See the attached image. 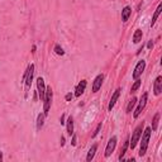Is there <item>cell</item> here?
Here are the masks:
<instances>
[{"mask_svg":"<svg viewBox=\"0 0 162 162\" xmlns=\"http://www.w3.org/2000/svg\"><path fill=\"white\" fill-rule=\"evenodd\" d=\"M103 80H104V75H98L94 80V84H93V93H98L99 89L101 87V84H103Z\"/></svg>","mask_w":162,"mask_h":162,"instance_id":"cell-9","label":"cell"},{"mask_svg":"<svg viewBox=\"0 0 162 162\" xmlns=\"http://www.w3.org/2000/svg\"><path fill=\"white\" fill-rule=\"evenodd\" d=\"M161 12H162V4H160L157 7V9H156V12H155V14H153V18H152V23H151V25H153L156 23V20H157V18H158V15L161 14Z\"/></svg>","mask_w":162,"mask_h":162,"instance_id":"cell-18","label":"cell"},{"mask_svg":"<svg viewBox=\"0 0 162 162\" xmlns=\"http://www.w3.org/2000/svg\"><path fill=\"white\" fill-rule=\"evenodd\" d=\"M144 67H146V61H143V60H142V61H139L138 63H137V66H136L134 71H133V79H134V80L139 79V76L143 73Z\"/></svg>","mask_w":162,"mask_h":162,"instance_id":"cell-7","label":"cell"},{"mask_svg":"<svg viewBox=\"0 0 162 162\" xmlns=\"http://www.w3.org/2000/svg\"><path fill=\"white\" fill-rule=\"evenodd\" d=\"M128 146H129V139H126V142H124V144H123V148H122L120 156H119V161L123 160V157H124V155H126V151L128 148Z\"/></svg>","mask_w":162,"mask_h":162,"instance_id":"cell-20","label":"cell"},{"mask_svg":"<svg viewBox=\"0 0 162 162\" xmlns=\"http://www.w3.org/2000/svg\"><path fill=\"white\" fill-rule=\"evenodd\" d=\"M136 103H137V98H132V100L128 103V106H127V113H130L133 110V108H134Z\"/></svg>","mask_w":162,"mask_h":162,"instance_id":"cell-21","label":"cell"},{"mask_svg":"<svg viewBox=\"0 0 162 162\" xmlns=\"http://www.w3.org/2000/svg\"><path fill=\"white\" fill-rule=\"evenodd\" d=\"M25 79H24V82H25V87L27 89H29L30 87V84H32V80H33V73H34V65L30 63L29 66H28L27 71H25Z\"/></svg>","mask_w":162,"mask_h":162,"instance_id":"cell-4","label":"cell"},{"mask_svg":"<svg viewBox=\"0 0 162 162\" xmlns=\"http://www.w3.org/2000/svg\"><path fill=\"white\" fill-rule=\"evenodd\" d=\"M153 91H155V95H160L162 93V77L158 76L155 80V85H153Z\"/></svg>","mask_w":162,"mask_h":162,"instance_id":"cell-11","label":"cell"},{"mask_svg":"<svg viewBox=\"0 0 162 162\" xmlns=\"http://www.w3.org/2000/svg\"><path fill=\"white\" fill-rule=\"evenodd\" d=\"M120 91H122L120 89H116L115 91H114V94H113L112 99H110V101H109V105H108V109H109V110H112L113 108H114V105H115V103H116V100H118L119 95H120Z\"/></svg>","mask_w":162,"mask_h":162,"instance_id":"cell-12","label":"cell"},{"mask_svg":"<svg viewBox=\"0 0 162 162\" xmlns=\"http://www.w3.org/2000/svg\"><path fill=\"white\" fill-rule=\"evenodd\" d=\"M52 96H53V93H52V89L51 86H47L46 87V95H44V106H43V113L44 115L48 114V110L51 108V104H52Z\"/></svg>","mask_w":162,"mask_h":162,"instance_id":"cell-3","label":"cell"},{"mask_svg":"<svg viewBox=\"0 0 162 162\" xmlns=\"http://www.w3.org/2000/svg\"><path fill=\"white\" fill-rule=\"evenodd\" d=\"M86 80H81L80 82H79V85L76 86V90H75V96H81L82 94H84L85 91V89H86Z\"/></svg>","mask_w":162,"mask_h":162,"instance_id":"cell-10","label":"cell"},{"mask_svg":"<svg viewBox=\"0 0 162 162\" xmlns=\"http://www.w3.org/2000/svg\"><path fill=\"white\" fill-rule=\"evenodd\" d=\"M60 122H61V124H65V123H66V122H65V115H62V116H61Z\"/></svg>","mask_w":162,"mask_h":162,"instance_id":"cell-28","label":"cell"},{"mask_svg":"<svg viewBox=\"0 0 162 162\" xmlns=\"http://www.w3.org/2000/svg\"><path fill=\"white\" fill-rule=\"evenodd\" d=\"M3 161V152H0V162Z\"/></svg>","mask_w":162,"mask_h":162,"instance_id":"cell-30","label":"cell"},{"mask_svg":"<svg viewBox=\"0 0 162 162\" xmlns=\"http://www.w3.org/2000/svg\"><path fill=\"white\" fill-rule=\"evenodd\" d=\"M66 126H67V133H69V136L73 134V119L72 116H69L67 118V122H66Z\"/></svg>","mask_w":162,"mask_h":162,"instance_id":"cell-16","label":"cell"},{"mask_svg":"<svg viewBox=\"0 0 162 162\" xmlns=\"http://www.w3.org/2000/svg\"><path fill=\"white\" fill-rule=\"evenodd\" d=\"M71 99H72V94L69 93V94H67V95H66V100H67V101H70Z\"/></svg>","mask_w":162,"mask_h":162,"instance_id":"cell-26","label":"cell"},{"mask_svg":"<svg viewBox=\"0 0 162 162\" xmlns=\"http://www.w3.org/2000/svg\"><path fill=\"white\" fill-rule=\"evenodd\" d=\"M44 113H41V114H38V118H37V129H41L42 127H43V123H44Z\"/></svg>","mask_w":162,"mask_h":162,"instance_id":"cell-17","label":"cell"},{"mask_svg":"<svg viewBox=\"0 0 162 162\" xmlns=\"http://www.w3.org/2000/svg\"><path fill=\"white\" fill-rule=\"evenodd\" d=\"M160 113H157V114L155 115V118H153V120H152V128L151 129L152 130H157V127H158V120H160Z\"/></svg>","mask_w":162,"mask_h":162,"instance_id":"cell-19","label":"cell"},{"mask_svg":"<svg viewBox=\"0 0 162 162\" xmlns=\"http://www.w3.org/2000/svg\"><path fill=\"white\" fill-rule=\"evenodd\" d=\"M115 146H116V137H112L108 142L106 148H105V157H109L112 155L113 151L115 149Z\"/></svg>","mask_w":162,"mask_h":162,"instance_id":"cell-8","label":"cell"},{"mask_svg":"<svg viewBox=\"0 0 162 162\" xmlns=\"http://www.w3.org/2000/svg\"><path fill=\"white\" fill-rule=\"evenodd\" d=\"M142 130H143V122H142V123L134 129L133 136H132V139L129 141V146H130V148H132V149L136 148L137 143L139 142V138H141V136H142Z\"/></svg>","mask_w":162,"mask_h":162,"instance_id":"cell-2","label":"cell"},{"mask_svg":"<svg viewBox=\"0 0 162 162\" xmlns=\"http://www.w3.org/2000/svg\"><path fill=\"white\" fill-rule=\"evenodd\" d=\"M142 37H143V32L141 29H137L133 34V43H139L142 41Z\"/></svg>","mask_w":162,"mask_h":162,"instance_id":"cell-15","label":"cell"},{"mask_svg":"<svg viewBox=\"0 0 162 162\" xmlns=\"http://www.w3.org/2000/svg\"><path fill=\"white\" fill-rule=\"evenodd\" d=\"M100 129H101V123H99V124H98V127H96V129H95V132H94L93 134H91V137H93V138H94V137H96V136H98V133L100 132Z\"/></svg>","mask_w":162,"mask_h":162,"instance_id":"cell-24","label":"cell"},{"mask_svg":"<svg viewBox=\"0 0 162 162\" xmlns=\"http://www.w3.org/2000/svg\"><path fill=\"white\" fill-rule=\"evenodd\" d=\"M152 47H153V42H152V41H149V42H148V44H147V48H148V50H151Z\"/></svg>","mask_w":162,"mask_h":162,"instance_id":"cell-27","label":"cell"},{"mask_svg":"<svg viewBox=\"0 0 162 162\" xmlns=\"http://www.w3.org/2000/svg\"><path fill=\"white\" fill-rule=\"evenodd\" d=\"M130 14H132V9L129 7H126L123 10H122V20L123 22H127L129 19Z\"/></svg>","mask_w":162,"mask_h":162,"instance_id":"cell-13","label":"cell"},{"mask_svg":"<svg viewBox=\"0 0 162 162\" xmlns=\"http://www.w3.org/2000/svg\"><path fill=\"white\" fill-rule=\"evenodd\" d=\"M139 86H141V80H139V79H137V80H136V82L133 84V86H132V89H130V91H132V93H136V91H137V90L139 89Z\"/></svg>","mask_w":162,"mask_h":162,"instance_id":"cell-22","label":"cell"},{"mask_svg":"<svg viewBox=\"0 0 162 162\" xmlns=\"http://www.w3.org/2000/svg\"><path fill=\"white\" fill-rule=\"evenodd\" d=\"M61 146H65V138L61 137Z\"/></svg>","mask_w":162,"mask_h":162,"instance_id":"cell-29","label":"cell"},{"mask_svg":"<svg viewBox=\"0 0 162 162\" xmlns=\"http://www.w3.org/2000/svg\"><path fill=\"white\" fill-rule=\"evenodd\" d=\"M37 91H38L39 99L43 101L44 100V95H46V86H44V80L42 77L37 79Z\"/></svg>","mask_w":162,"mask_h":162,"instance_id":"cell-6","label":"cell"},{"mask_svg":"<svg viewBox=\"0 0 162 162\" xmlns=\"http://www.w3.org/2000/svg\"><path fill=\"white\" fill-rule=\"evenodd\" d=\"M151 133H152V129L149 127H147L144 129L143 134H142V142H141V148H139V153L138 155L141 156H144L147 152V148H148V142H149V138H151Z\"/></svg>","mask_w":162,"mask_h":162,"instance_id":"cell-1","label":"cell"},{"mask_svg":"<svg viewBox=\"0 0 162 162\" xmlns=\"http://www.w3.org/2000/svg\"><path fill=\"white\" fill-rule=\"evenodd\" d=\"M96 149H98V144H93V146H91V148L89 149V153H87V156H86V161H87V162L93 161L94 156H95Z\"/></svg>","mask_w":162,"mask_h":162,"instance_id":"cell-14","label":"cell"},{"mask_svg":"<svg viewBox=\"0 0 162 162\" xmlns=\"http://www.w3.org/2000/svg\"><path fill=\"white\" fill-rule=\"evenodd\" d=\"M55 52L57 53L58 56H63L65 55V51L62 50V47L60 46V44H56V46H55Z\"/></svg>","mask_w":162,"mask_h":162,"instance_id":"cell-23","label":"cell"},{"mask_svg":"<svg viewBox=\"0 0 162 162\" xmlns=\"http://www.w3.org/2000/svg\"><path fill=\"white\" fill-rule=\"evenodd\" d=\"M76 141H77V137L73 134L72 136V142H71V143H72V146H76Z\"/></svg>","mask_w":162,"mask_h":162,"instance_id":"cell-25","label":"cell"},{"mask_svg":"<svg viewBox=\"0 0 162 162\" xmlns=\"http://www.w3.org/2000/svg\"><path fill=\"white\" fill-rule=\"evenodd\" d=\"M147 99H148V94H147V93H144L143 95H142L141 100H139L138 108H137V109H136L134 114H133V116H134V118H138L139 114H141V113H142V110L144 109V106H146V104H147Z\"/></svg>","mask_w":162,"mask_h":162,"instance_id":"cell-5","label":"cell"}]
</instances>
